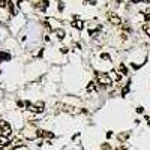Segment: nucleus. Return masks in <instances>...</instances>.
<instances>
[{"label": "nucleus", "instance_id": "nucleus-10", "mask_svg": "<svg viewBox=\"0 0 150 150\" xmlns=\"http://www.w3.org/2000/svg\"><path fill=\"white\" fill-rule=\"evenodd\" d=\"M92 90H96V83L95 81H90L87 86V92H92Z\"/></svg>", "mask_w": 150, "mask_h": 150}, {"label": "nucleus", "instance_id": "nucleus-1", "mask_svg": "<svg viewBox=\"0 0 150 150\" xmlns=\"http://www.w3.org/2000/svg\"><path fill=\"white\" fill-rule=\"evenodd\" d=\"M12 134V128L6 120H0V137H8Z\"/></svg>", "mask_w": 150, "mask_h": 150}, {"label": "nucleus", "instance_id": "nucleus-8", "mask_svg": "<svg viewBox=\"0 0 150 150\" xmlns=\"http://www.w3.org/2000/svg\"><path fill=\"white\" fill-rule=\"evenodd\" d=\"M9 144V138L8 137H0V147H5Z\"/></svg>", "mask_w": 150, "mask_h": 150}, {"label": "nucleus", "instance_id": "nucleus-24", "mask_svg": "<svg viewBox=\"0 0 150 150\" xmlns=\"http://www.w3.org/2000/svg\"><path fill=\"white\" fill-rule=\"evenodd\" d=\"M141 2H144V3H150V0H141Z\"/></svg>", "mask_w": 150, "mask_h": 150}, {"label": "nucleus", "instance_id": "nucleus-7", "mask_svg": "<svg viewBox=\"0 0 150 150\" xmlns=\"http://www.w3.org/2000/svg\"><path fill=\"white\" fill-rule=\"evenodd\" d=\"M5 60H11V54L9 53H0V62H5Z\"/></svg>", "mask_w": 150, "mask_h": 150}, {"label": "nucleus", "instance_id": "nucleus-9", "mask_svg": "<svg viewBox=\"0 0 150 150\" xmlns=\"http://www.w3.org/2000/svg\"><path fill=\"white\" fill-rule=\"evenodd\" d=\"M8 8H9L11 15H15V14H17V12H15V8H14V3H12L11 0H8Z\"/></svg>", "mask_w": 150, "mask_h": 150}, {"label": "nucleus", "instance_id": "nucleus-16", "mask_svg": "<svg viewBox=\"0 0 150 150\" xmlns=\"http://www.w3.org/2000/svg\"><path fill=\"white\" fill-rule=\"evenodd\" d=\"M128 137H129V134H120V135H119V138H120L122 141H125V140H126Z\"/></svg>", "mask_w": 150, "mask_h": 150}, {"label": "nucleus", "instance_id": "nucleus-18", "mask_svg": "<svg viewBox=\"0 0 150 150\" xmlns=\"http://www.w3.org/2000/svg\"><path fill=\"white\" fill-rule=\"evenodd\" d=\"M128 90H129V83H128V84H126V86H125V89H123V92H122V95L125 96V95L128 93Z\"/></svg>", "mask_w": 150, "mask_h": 150}, {"label": "nucleus", "instance_id": "nucleus-6", "mask_svg": "<svg viewBox=\"0 0 150 150\" xmlns=\"http://www.w3.org/2000/svg\"><path fill=\"white\" fill-rule=\"evenodd\" d=\"M38 137H44V138H45V137H48V138H53V137H54V134H50L48 131H41V129H39V131H38Z\"/></svg>", "mask_w": 150, "mask_h": 150}, {"label": "nucleus", "instance_id": "nucleus-4", "mask_svg": "<svg viewBox=\"0 0 150 150\" xmlns=\"http://www.w3.org/2000/svg\"><path fill=\"white\" fill-rule=\"evenodd\" d=\"M26 105H27L29 110L33 111V113H42V111H44V104H42V102H39V104H36V105H32L30 102H26Z\"/></svg>", "mask_w": 150, "mask_h": 150}, {"label": "nucleus", "instance_id": "nucleus-15", "mask_svg": "<svg viewBox=\"0 0 150 150\" xmlns=\"http://www.w3.org/2000/svg\"><path fill=\"white\" fill-rule=\"evenodd\" d=\"M144 20H147V21L150 20V9H147V11H144Z\"/></svg>", "mask_w": 150, "mask_h": 150}, {"label": "nucleus", "instance_id": "nucleus-17", "mask_svg": "<svg viewBox=\"0 0 150 150\" xmlns=\"http://www.w3.org/2000/svg\"><path fill=\"white\" fill-rule=\"evenodd\" d=\"M8 6V0H0V8H6Z\"/></svg>", "mask_w": 150, "mask_h": 150}, {"label": "nucleus", "instance_id": "nucleus-13", "mask_svg": "<svg viewBox=\"0 0 150 150\" xmlns=\"http://www.w3.org/2000/svg\"><path fill=\"white\" fill-rule=\"evenodd\" d=\"M143 29H144V32L147 33V36H150V24H144Z\"/></svg>", "mask_w": 150, "mask_h": 150}, {"label": "nucleus", "instance_id": "nucleus-21", "mask_svg": "<svg viewBox=\"0 0 150 150\" xmlns=\"http://www.w3.org/2000/svg\"><path fill=\"white\" fill-rule=\"evenodd\" d=\"M137 113H144V108H143V107H138V108H137Z\"/></svg>", "mask_w": 150, "mask_h": 150}, {"label": "nucleus", "instance_id": "nucleus-14", "mask_svg": "<svg viewBox=\"0 0 150 150\" xmlns=\"http://www.w3.org/2000/svg\"><path fill=\"white\" fill-rule=\"evenodd\" d=\"M101 59H104V60H110L111 57H110V54H107V53H102V54H101Z\"/></svg>", "mask_w": 150, "mask_h": 150}, {"label": "nucleus", "instance_id": "nucleus-3", "mask_svg": "<svg viewBox=\"0 0 150 150\" xmlns=\"http://www.w3.org/2000/svg\"><path fill=\"white\" fill-rule=\"evenodd\" d=\"M108 21L111 23V24H114V26H120L122 24V18L119 17L117 14H114V12H108Z\"/></svg>", "mask_w": 150, "mask_h": 150}, {"label": "nucleus", "instance_id": "nucleus-12", "mask_svg": "<svg viewBox=\"0 0 150 150\" xmlns=\"http://www.w3.org/2000/svg\"><path fill=\"white\" fill-rule=\"evenodd\" d=\"M56 33H57V36H59V39H63V38H65V32H63L62 29H59V30H56Z\"/></svg>", "mask_w": 150, "mask_h": 150}, {"label": "nucleus", "instance_id": "nucleus-19", "mask_svg": "<svg viewBox=\"0 0 150 150\" xmlns=\"http://www.w3.org/2000/svg\"><path fill=\"white\" fill-rule=\"evenodd\" d=\"M101 150H111V147H110V144H102V147H101Z\"/></svg>", "mask_w": 150, "mask_h": 150}, {"label": "nucleus", "instance_id": "nucleus-2", "mask_svg": "<svg viewBox=\"0 0 150 150\" xmlns=\"http://www.w3.org/2000/svg\"><path fill=\"white\" fill-rule=\"evenodd\" d=\"M96 80L102 86H111V83H113L111 78H110V75L108 74H104V72H96Z\"/></svg>", "mask_w": 150, "mask_h": 150}, {"label": "nucleus", "instance_id": "nucleus-5", "mask_svg": "<svg viewBox=\"0 0 150 150\" xmlns=\"http://www.w3.org/2000/svg\"><path fill=\"white\" fill-rule=\"evenodd\" d=\"M72 26H74L75 29H78V30H81V29L84 27V23H83V21H80V20H78V17H75V21L72 23Z\"/></svg>", "mask_w": 150, "mask_h": 150}, {"label": "nucleus", "instance_id": "nucleus-20", "mask_svg": "<svg viewBox=\"0 0 150 150\" xmlns=\"http://www.w3.org/2000/svg\"><path fill=\"white\" fill-rule=\"evenodd\" d=\"M14 150H27L26 146H17V147H14Z\"/></svg>", "mask_w": 150, "mask_h": 150}, {"label": "nucleus", "instance_id": "nucleus-22", "mask_svg": "<svg viewBox=\"0 0 150 150\" xmlns=\"http://www.w3.org/2000/svg\"><path fill=\"white\" fill-rule=\"evenodd\" d=\"M87 3H92V5H95V0H86Z\"/></svg>", "mask_w": 150, "mask_h": 150}, {"label": "nucleus", "instance_id": "nucleus-25", "mask_svg": "<svg viewBox=\"0 0 150 150\" xmlns=\"http://www.w3.org/2000/svg\"><path fill=\"white\" fill-rule=\"evenodd\" d=\"M116 2H117V3H120V2H122V0H116Z\"/></svg>", "mask_w": 150, "mask_h": 150}, {"label": "nucleus", "instance_id": "nucleus-11", "mask_svg": "<svg viewBox=\"0 0 150 150\" xmlns=\"http://www.w3.org/2000/svg\"><path fill=\"white\" fill-rule=\"evenodd\" d=\"M119 69H120V72H122L123 75H128V69H126V66H125L123 63L120 65V68H119Z\"/></svg>", "mask_w": 150, "mask_h": 150}, {"label": "nucleus", "instance_id": "nucleus-23", "mask_svg": "<svg viewBox=\"0 0 150 150\" xmlns=\"http://www.w3.org/2000/svg\"><path fill=\"white\" fill-rule=\"evenodd\" d=\"M132 3H138V2H141V0H131Z\"/></svg>", "mask_w": 150, "mask_h": 150}]
</instances>
